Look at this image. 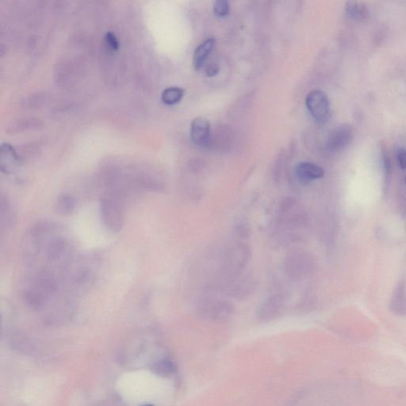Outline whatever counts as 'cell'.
<instances>
[{
    "mask_svg": "<svg viewBox=\"0 0 406 406\" xmlns=\"http://www.w3.org/2000/svg\"><path fill=\"white\" fill-rule=\"evenodd\" d=\"M184 95V90L178 87L166 88L161 94L162 102L165 105L173 106L182 100Z\"/></svg>",
    "mask_w": 406,
    "mask_h": 406,
    "instance_id": "9a60e30c",
    "label": "cell"
},
{
    "mask_svg": "<svg viewBox=\"0 0 406 406\" xmlns=\"http://www.w3.org/2000/svg\"><path fill=\"white\" fill-rule=\"evenodd\" d=\"M106 41H107V43L111 49H115V50L119 49V42L117 41L116 38H115L113 34L109 33V34H107Z\"/></svg>",
    "mask_w": 406,
    "mask_h": 406,
    "instance_id": "ac0fdd59",
    "label": "cell"
},
{
    "mask_svg": "<svg viewBox=\"0 0 406 406\" xmlns=\"http://www.w3.org/2000/svg\"><path fill=\"white\" fill-rule=\"evenodd\" d=\"M198 315L211 322H224L233 317L235 309L228 299L209 293L203 296L197 304Z\"/></svg>",
    "mask_w": 406,
    "mask_h": 406,
    "instance_id": "7a4b0ae2",
    "label": "cell"
},
{
    "mask_svg": "<svg viewBox=\"0 0 406 406\" xmlns=\"http://www.w3.org/2000/svg\"><path fill=\"white\" fill-rule=\"evenodd\" d=\"M57 211L61 215H69L75 207V201L69 195H63L57 202Z\"/></svg>",
    "mask_w": 406,
    "mask_h": 406,
    "instance_id": "2e32d148",
    "label": "cell"
},
{
    "mask_svg": "<svg viewBox=\"0 0 406 406\" xmlns=\"http://www.w3.org/2000/svg\"><path fill=\"white\" fill-rule=\"evenodd\" d=\"M218 72H219V67L217 64H211L207 67V71H206L207 76H209V77L215 76Z\"/></svg>",
    "mask_w": 406,
    "mask_h": 406,
    "instance_id": "ffe728a7",
    "label": "cell"
},
{
    "mask_svg": "<svg viewBox=\"0 0 406 406\" xmlns=\"http://www.w3.org/2000/svg\"><path fill=\"white\" fill-rule=\"evenodd\" d=\"M352 138L353 132L351 126L347 125L339 126L329 134L327 141L328 149L333 152L341 150L351 142Z\"/></svg>",
    "mask_w": 406,
    "mask_h": 406,
    "instance_id": "52a82bcc",
    "label": "cell"
},
{
    "mask_svg": "<svg viewBox=\"0 0 406 406\" xmlns=\"http://www.w3.org/2000/svg\"><path fill=\"white\" fill-rule=\"evenodd\" d=\"M20 157L12 145L4 143L0 149V167L3 172L12 174L18 169Z\"/></svg>",
    "mask_w": 406,
    "mask_h": 406,
    "instance_id": "9c48e42d",
    "label": "cell"
},
{
    "mask_svg": "<svg viewBox=\"0 0 406 406\" xmlns=\"http://www.w3.org/2000/svg\"><path fill=\"white\" fill-rule=\"evenodd\" d=\"M211 134V123L208 119L197 117L191 123L190 137L192 142L196 145L204 146L208 143Z\"/></svg>",
    "mask_w": 406,
    "mask_h": 406,
    "instance_id": "ba28073f",
    "label": "cell"
},
{
    "mask_svg": "<svg viewBox=\"0 0 406 406\" xmlns=\"http://www.w3.org/2000/svg\"><path fill=\"white\" fill-rule=\"evenodd\" d=\"M151 370L159 376L170 377L175 374L177 368L171 358L164 356L153 362L151 365Z\"/></svg>",
    "mask_w": 406,
    "mask_h": 406,
    "instance_id": "4fadbf2b",
    "label": "cell"
},
{
    "mask_svg": "<svg viewBox=\"0 0 406 406\" xmlns=\"http://www.w3.org/2000/svg\"><path fill=\"white\" fill-rule=\"evenodd\" d=\"M307 109L311 116L318 123H325L329 113V103L327 94L322 90H314L309 93L306 99Z\"/></svg>",
    "mask_w": 406,
    "mask_h": 406,
    "instance_id": "5b68a950",
    "label": "cell"
},
{
    "mask_svg": "<svg viewBox=\"0 0 406 406\" xmlns=\"http://www.w3.org/2000/svg\"><path fill=\"white\" fill-rule=\"evenodd\" d=\"M215 41L214 38H210L203 42L194 51L193 57V66L196 70H199L202 68L205 64L206 60L209 57L211 50L214 48Z\"/></svg>",
    "mask_w": 406,
    "mask_h": 406,
    "instance_id": "5bb4252c",
    "label": "cell"
},
{
    "mask_svg": "<svg viewBox=\"0 0 406 406\" xmlns=\"http://www.w3.org/2000/svg\"><path fill=\"white\" fill-rule=\"evenodd\" d=\"M295 172L301 182H311L314 179H321L325 175L322 167L311 162H301L296 166Z\"/></svg>",
    "mask_w": 406,
    "mask_h": 406,
    "instance_id": "30bf717a",
    "label": "cell"
},
{
    "mask_svg": "<svg viewBox=\"0 0 406 406\" xmlns=\"http://www.w3.org/2000/svg\"><path fill=\"white\" fill-rule=\"evenodd\" d=\"M214 12L218 17H225L230 13V4L228 0H216L214 4Z\"/></svg>",
    "mask_w": 406,
    "mask_h": 406,
    "instance_id": "e0dca14e",
    "label": "cell"
},
{
    "mask_svg": "<svg viewBox=\"0 0 406 406\" xmlns=\"http://www.w3.org/2000/svg\"><path fill=\"white\" fill-rule=\"evenodd\" d=\"M317 267V260L312 254L304 251H294L284 259L283 270L288 278L300 281L311 276Z\"/></svg>",
    "mask_w": 406,
    "mask_h": 406,
    "instance_id": "3957f363",
    "label": "cell"
},
{
    "mask_svg": "<svg viewBox=\"0 0 406 406\" xmlns=\"http://www.w3.org/2000/svg\"><path fill=\"white\" fill-rule=\"evenodd\" d=\"M397 157L400 167L403 169L406 168V149L404 148L399 149L397 151Z\"/></svg>",
    "mask_w": 406,
    "mask_h": 406,
    "instance_id": "d6986e66",
    "label": "cell"
},
{
    "mask_svg": "<svg viewBox=\"0 0 406 406\" xmlns=\"http://www.w3.org/2000/svg\"><path fill=\"white\" fill-rule=\"evenodd\" d=\"M344 10L348 19L355 23H363L369 18L367 5L359 0H348Z\"/></svg>",
    "mask_w": 406,
    "mask_h": 406,
    "instance_id": "8fae6325",
    "label": "cell"
},
{
    "mask_svg": "<svg viewBox=\"0 0 406 406\" xmlns=\"http://www.w3.org/2000/svg\"><path fill=\"white\" fill-rule=\"evenodd\" d=\"M102 215L106 226L110 230L118 232L123 224V211L116 201L111 198L106 199L102 205Z\"/></svg>",
    "mask_w": 406,
    "mask_h": 406,
    "instance_id": "8992f818",
    "label": "cell"
},
{
    "mask_svg": "<svg viewBox=\"0 0 406 406\" xmlns=\"http://www.w3.org/2000/svg\"><path fill=\"white\" fill-rule=\"evenodd\" d=\"M215 290L230 298L245 300L252 296L256 288L253 275L245 270L239 272L220 275L217 280Z\"/></svg>",
    "mask_w": 406,
    "mask_h": 406,
    "instance_id": "6da1fadb",
    "label": "cell"
},
{
    "mask_svg": "<svg viewBox=\"0 0 406 406\" xmlns=\"http://www.w3.org/2000/svg\"><path fill=\"white\" fill-rule=\"evenodd\" d=\"M390 307L393 312L399 316L406 314L405 284L403 280L397 283L392 294Z\"/></svg>",
    "mask_w": 406,
    "mask_h": 406,
    "instance_id": "7c38bea8",
    "label": "cell"
},
{
    "mask_svg": "<svg viewBox=\"0 0 406 406\" xmlns=\"http://www.w3.org/2000/svg\"><path fill=\"white\" fill-rule=\"evenodd\" d=\"M286 294L283 292L271 293L261 303L257 311V317L264 322H271L280 316L286 304Z\"/></svg>",
    "mask_w": 406,
    "mask_h": 406,
    "instance_id": "277c9868",
    "label": "cell"
}]
</instances>
